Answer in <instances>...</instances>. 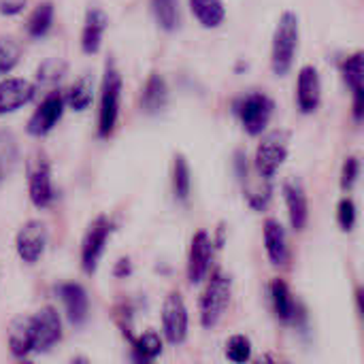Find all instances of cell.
Returning a JSON list of instances; mask_svg holds the SVG:
<instances>
[{"mask_svg":"<svg viewBox=\"0 0 364 364\" xmlns=\"http://www.w3.org/2000/svg\"><path fill=\"white\" fill-rule=\"evenodd\" d=\"M113 273H115V277H126V275L130 273V260H128V258L117 260V264H115Z\"/></svg>","mask_w":364,"mask_h":364,"instance_id":"8d00e7d4","label":"cell"},{"mask_svg":"<svg viewBox=\"0 0 364 364\" xmlns=\"http://www.w3.org/2000/svg\"><path fill=\"white\" fill-rule=\"evenodd\" d=\"M341 73H343V79L346 83L352 87V92L356 90H364V53L363 51H356L352 55H348L343 62H341Z\"/></svg>","mask_w":364,"mask_h":364,"instance_id":"83f0119b","label":"cell"},{"mask_svg":"<svg viewBox=\"0 0 364 364\" xmlns=\"http://www.w3.org/2000/svg\"><path fill=\"white\" fill-rule=\"evenodd\" d=\"M64 105L66 102H64V94L62 92H58V90L49 92L43 98V102L34 109L30 119H28V126H26L28 134H32V136L49 134L53 130V126L60 122V117L64 113Z\"/></svg>","mask_w":364,"mask_h":364,"instance_id":"30bf717a","label":"cell"},{"mask_svg":"<svg viewBox=\"0 0 364 364\" xmlns=\"http://www.w3.org/2000/svg\"><path fill=\"white\" fill-rule=\"evenodd\" d=\"M286 158H288V134L286 132L267 134L262 139V143L258 145L256 156H254L258 175L264 177L267 181H271Z\"/></svg>","mask_w":364,"mask_h":364,"instance_id":"8992f818","label":"cell"},{"mask_svg":"<svg viewBox=\"0 0 364 364\" xmlns=\"http://www.w3.org/2000/svg\"><path fill=\"white\" fill-rule=\"evenodd\" d=\"M26 6V0H0V13L2 15H17Z\"/></svg>","mask_w":364,"mask_h":364,"instance_id":"e575fe53","label":"cell"},{"mask_svg":"<svg viewBox=\"0 0 364 364\" xmlns=\"http://www.w3.org/2000/svg\"><path fill=\"white\" fill-rule=\"evenodd\" d=\"M226 358L232 363H247L252 358V341L245 335H232L226 341Z\"/></svg>","mask_w":364,"mask_h":364,"instance_id":"f546056e","label":"cell"},{"mask_svg":"<svg viewBox=\"0 0 364 364\" xmlns=\"http://www.w3.org/2000/svg\"><path fill=\"white\" fill-rule=\"evenodd\" d=\"M62 339V320L53 307H43L32 316V352H49Z\"/></svg>","mask_w":364,"mask_h":364,"instance_id":"9c48e42d","label":"cell"},{"mask_svg":"<svg viewBox=\"0 0 364 364\" xmlns=\"http://www.w3.org/2000/svg\"><path fill=\"white\" fill-rule=\"evenodd\" d=\"M162 333L171 346H179L188 337V309L179 292H171L162 305Z\"/></svg>","mask_w":364,"mask_h":364,"instance_id":"ba28073f","label":"cell"},{"mask_svg":"<svg viewBox=\"0 0 364 364\" xmlns=\"http://www.w3.org/2000/svg\"><path fill=\"white\" fill-rule=\"evenodd\" d=\"M364 113V90H356L354 92V119L360 122Z\"/></svg>","mask_w":364,"mask_h":364,"instance_id":"d590c367","label":"cell"},{"mask_svg":"<svg viewBox=\"0 0 364 364\" xmlns=\"http://www.w3.org/2000/svg\"><path fill=\"white\" fill-rule=\"evenodd\" d=\"M271 292V303H273V311L277 316V320L282 322H294L296 320V303L292 299V292L288 288V284L284 279H273L269 286Z\"/></svg>","mask_w":364,"mask_h":364,"instance_id":"44dd1931","label":"cell"},{"mask_svg":"<svg viewBox=\"0 0 364 364\" xmlns=\"http://www.w3.org/2000/svg\"><path fill=\"white\" fill-rule=\"evenodd\" d=\"M213 258V241L205 230H198L192 237L190 252H188V279L190 284H200L209 271Z\"/></svg>","mask_w":364,"mask_h":364,"instance_id":"7c38bea8","label":"cell"},{"mask_svg":"<svg viewBox=\"0 0 364 364\" xmlns=\"http://www.w3.org/2000/svg\"><path fill=\"white\" fill-rule=\"evenodd\" d=\"M264 247L269 254V260L275 267H282L288 262V239H286V230L277 220H267L264 222Z\"/></svg>","mask_w":364,"mask_h":364,"instance_id":"ac0fdd59","label":"cell"},{"mask_svg":"<svg viewBox=\"0 0 364 364\" xmlns=\"http://www.w3.org/2000/svg\"><path fill=\"white\" fill-rule=\"evenodd\" d=\"M296 100L303 113H314L322 100V81L316 66H303L296 79Z\"/></svg>","mask_w":364,"mask_h":364,"instance_id":"5bb4252c","label":"cell"},{"mask_svg":"<svg viewBox=\"0 0 364 364\" xmlns=\"http://www.w3.org/2000/svg\"><path fill=\"white\" fill-rule=\"evenodd\" d=\"M92 100H94V79L90 73H85L70 85V90L64 96V102L73 111H85L92 105Z\"/></svg>","mask_w":364,"mask_h":364,"instance_id":"603a6c76","label":"cell"},{"mask_svg":"<svg viewBox=\"0 0 364 364\" xmlns=\"http://www.w3.org/2000/svg\"><path fill=\"white\" fill-rule=\"evenodd\" d=\"M358 175H360V160L356 156H348L343 162V168H341V188L352 190Z\"/></svg>","mask_w":364,"mask_h":364,"instance_id":"836d02e7","label":"cell"},{"mask_svg":"<svg viewBox=\"0 0 364 364\" xmlns=\"http://www.w3.org/2000/svg\"><path fill=\"white\" fill-rule=\"evenodd\" d=\"M64 70H66V62H62V60H58V58H49V60H45V62L38 66L36 79H38L41 83H55V81L64 75Z\"/></svg>","mask_w":364,"mask_h":364,"instance_id":"1f68e13d","label":"cell"},{"mask_svg":"<svg viewBox=\"0 0 364 364\" xmlns=\"http://www.w3.org/2000/svg\"><path fill=\"white\" fill-rule=\"evenodd\" d=\"M337 222L341 226V230L350 232L356 224V205L352 198H341L339 200V207H337Z\"/></svg>","mask_w":364,"mask_h":364,"instance_id":"d6a6232c","label":"cell"},{"mask_svg":"<svg viewBox=\"0 0 364 364\" xmlns=\"http://www.w3.org/2000/svg\"><path fill=\"white\" fill-rule=\"evenodd\" d=\"M21 58V45L13 36H0V77L9 75Z\"/></svg>","mask_w":364,"mask_h":364,"instance_id":"f1b7e54d","label":"cell"},{"mask_svg":"<svg viewBox=\"0 0 364 364\" xmlns=\"http://www.w3.org/2000/svg\"><path fill=\"white\" fill-rule=\"evenodd\" d=\"M190 188H192V179H190L188 160L181 154H177L175 162H173V194H175V198L186 203L190 198Z\"/></svg>","mask_w":364,"mask_h":364,"instance_id":"4316f807","label":"cell"},{"mask_svg":"<svg viewBox=\"0 0 364 364\" xmlns=\"http://www.w3.org/2000/svg\"><path fill=\"white\" fill-rule=\"evenodd\" d=\"M109 235H111V222L105 215H98L87 226V230L83 235V241H81V269L87 275H92L96 271Z\"/></svg>","mask_w":364,"mask_h":364,"instance_id":"52a82bcc","label":"cell"},{"mask_svg":"<svg viewBox=\"0 0 364 364\" xmlns=\"http://www.w3.org/2000/svg\"><path fill=\"white\" fill-rule=\"evenodd\" d=\"M28 194L34 207L45 209L53 200L51 164L43 151H34L28 158Z\"/></svg>","mask_w":364,"mask_h":364,"instance_id":"5b68a950","label":"cell"},{"mask_svg":"<svg viewBox=\"0 0 364 364\" xmlns=\"http://www.w3.org/2000/svg\"><path fill=\"white\" fill-rule=\"evenodd\" d=\"M53 23V4L51 2H41L34 6V11L30 13L28 21H26V30L32 38H41L49 32Z\"/></svg>","mask_w":364,"mask_h":364,"instance_id":"cb8c5ba5","label":"cell"},{"mask_svg":"<svg viewBox=\"0 0 364 364\" xmlns=\"http://www.w3.org/2000/svg\"><path fill=\"white\" fill-rule=\"evenodd\" d=\"M109 26V17L100 6H90L85 11L83 30H81V49L83 53H96L102 45V34Z\"/></svg>","mask_w":364,"mask_h":364,"instance_id":"9a60e30c","label":"cell"},{"mask_svg":"<svg viewBox=\"0 0 364 364\" xmlns=\"http://www.w3.org/2000/svg\"><path fill=\"white\" fill-rule=\"evenodd\" d=\"M273 109H275V102L262 92L243 96L235 107L245 132L252 136H258L267 130V126L273 117Z\"/></svg>","mask_w":364,"mask_h":364,"instance_id":"277c9868","label":"cell"},{"mask_svg":"<svg viewBox=\"0 0 364 364\" xmlns=\"http://www.w3.org/2000/svg\"><path fill=\"white\" fill-rule=\"evenodd\" d=\"M132 352H134V358L139 363H151V360H156L162 354V339H160V335L154 333V331L143 333L139 339L132 341Z\"/></svg>","mask_w":364,"mask_h":364,"instance_id":"d4e9b609","label":"cell"},{"mask_svg":"<svg viewBox=\"0 0 364 364\" xmlns=\"http://www.w3.org/2000/svg\"><path fill=\"white\" fill-rule=\"evenodd\" d=\"M9 348L15 358H26L32 352V318L19 316L9 326Z\"/></svg>","mask_w":364,"mask_h":364,"instance_id":"d6986e66","label":"cell"},{"mask_svg":"<svg viewBox=\"0 0 364 364\" xmlns=\"http://www.w3.org/2000/svg\"><path fill=\"white\" fill-rule=\"evenodd\" d=\"M168 102V87L166 81L158 75L151 73L145 81L143 94H141V107L145 113H160Z\"/></svg>","mask_w":364,"mask_h":364,"instance_id":"ffe728a7","label":"cell"},{"mask_svg":"<svg viewBox=\"0 0 364 364\" xmlns=\"http://www.w3.org/2000/svg\"><path fill=\"white\" fill-rule=\"evenodd\" d=\"M58 294H60V299H62V303L66 307L68 320L75 326L83 324L87 320V314H90V301H87V292L83 290V286L75 284V282L62 284L58 288Z\"/></svg>","mask_w":364,"mask_h":364,"instance_id":"2e32d148","label":"cell"},{"mask_svg":"<svg viewBox=\"0 0 364 364\" xmlns=\"http://www.w3.org/2000/svg\"><path fill=\"white\" fill-rule=\"evenodd\" d=\"M119 96H122V75L113 62H107L105 77L100 85V111H98V136L107 139L113 134L117 115H119Z\"/></svg>","mask_w":364,"mask_h":364,"instance_id":"7a4b0ae2","label":"cell"},{"mask_svg":"<svg viewBox=\"0 0 364 364\" xmlns=\"http://www.w3.org/2000/svg\"><path fill=\"white\" fill-rule=\"evenodd\" d=\"M284 198H286V207H288L292 228L303 230L307 224V218H309V205H307V194H305L301 181L288 179L284 183Z\"/></svg>","mask_w":364,"mask_h":364,"instance_id":"e0dca14e","label":"cell"},{"mask_svg":"<svg viewBox=\"0 0 364 364\" xmlns=\"http://www.w3.org/2000/svg\"><path fill=\"white\" fill-rule=\"evenodd\" d=\"M34 94L36 87L28 79H19V77L4 79L0 83V115L21 109L34 98Z\"/></svg>","mask_w":364,"mask_h":364,"instance_id":"4fadbf2b","label":"cell"},{"mask_svg":"<svg viewBox=\"0 0 364 364\" xmlns=\"http://www.w3.org/2000/svg\"><path fill=\"white\" fill-rule=\"evenodd\" d=\"M232 296V282L224 273H213L203 296H200V324L213 328L226 314Z\"/></svg>","mask_w":364,"mask_h":364,"instance_id":"3957f363","label":"cell"},{"mask_svg":"<svg viewBox=\"0 0 364 364\" xmlns=\"http://www.w3.org/2000/svg\"><path fill=\"white\" fill-rule=\"evenodd\" d=\"M190 11L203 28H218L226 17L222 0H190Z\"/></svg>","mask_w":364,"mask_h":364,"instance_id":"7402d4cb","label":"cell"},{"mask_svg":"<svg viewBox=\"0 0 364 364\" xmlns=\"http://www.w3.org/2000/svg\"><path fill=\"white\" fill-rule=\"evenodd\" d=\"M151 13L164 32L179 28V2L177 0H151Z\"/></svg>","mask_w":364,"mask_h":364,"instance_id":"484cf974","label":"cell"},{"mask_svg":"<svg viewBox=\"0 0 364 364\" xmlns=\"http://www.w3.org/2000/svg\"><path fill=\"white\" fill-rule=\"evenodd\" d=\"M15 158H17V154H15V141H13V136L0 132V183L11 173V168L15 164Z\"/></svg>","mask_w":364,"mask_h":364,"instance_id":"4dcf8cb0","label":"cell"},{"mask_svg":"<svg viewBox=\"0 0 364 364\" xmlns=\"http://www.w3.org/2000/svg\"><path fill=\"white\" fill-rule=\"evenodd\" d=\"M299 17L292 11H286L275 26L271 45V68L277 77H286L290 73L299 49Z\"/></svg>","mask_w":364,"mask_h":364,"instance_id":"6da1fadb","label":"cell"},{"mask_svg":"<svg viewBox=\"0 0 364 364\" xmlns=\"http://www.w3.org/2000/svg\"><path fill=\"white\" fill-rule=\"evenodd\" d=\"M45 245H47V228L43 222L38 220H30L26 222L17 237H15V250H17V256L28 262V264H34L43 252H45Z\"/></svg>","mask_w":364,"mask_h":364,"instance_id":"8fae6325","label":"cell"}]
</instances>
